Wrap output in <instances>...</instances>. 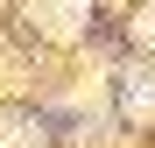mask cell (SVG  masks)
Here are the masks:
<instances>
[{
  "label": "cell",
  "mask_w": 155,
  "mask_h": 148,
  "mask_svg": "<svg viewBox=\"0 0 155 148\" xmlns=\"http://www.w3.org/2000/svg\"><path fill=\"white\" fill-rule=\"evenodd\" d=\"M35 21H42V28H78V21H85V0H35Z\"/></svg>",
  "instance_id": "obj_1"
},
{
  "label": "cell",
  "mask_w": 155,
  "mask_h": 148,
  "mask_svg": "<svg viewBox=\"0 0 155 148\" xmlns=\"http://www.w3.org/2000/svg\"><path fill=\"white\" fill-rule=\"evenodd\" d=\"M127 92H134V99H127V113H134V120H148V113H155V71H141Z\"/></svg>",
  "instance_id": "obj_2"
},
{
  "label": "cell",
  "mask_w": 155,
  "mask_h": 148,
  "mask_svg": "<svg viewBox=\"0 0 155 148\" xmlns=\"http://www.w3.org/2000/svg\"><path fill=\"white\" fill-rule=\"evenodd\" d=\"M141 42H155V7H148V14H141Z\"/></svg>",
  "instance_id": "obj_3"
}]
</instances>
